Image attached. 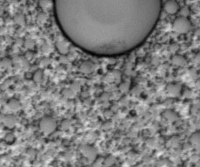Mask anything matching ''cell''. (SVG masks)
Returning a JSON list of instances; mask_svg holds the SVG:
<instances>
[{"label": "cell", "mask_w": 200, "mask_h": 167, "mask_svg": "<svg viewBox=\"0 0 200 167\" xmlns=\"http://www.w3.org/2000/svg\"><path fill=\"white\" fill-rule=\"evenodd\" d=\"M62 33L94 56L117 57L142 45L160 18L162 0H53Z\"/></svg>", "instance_id": "6da1fadb"}, {"label": "cell", "mask_w": 200, "mask_h": 167, "mask_svg": "<svg viewBox=\"0 0 200 167\" xmlns=\"http://www.w3.org/2000/svg\"><path fill=\"white\" fill-rule=\"evenodd\" d=\"M173 28L178 34H187L191 29V23L190 20L185 16L178 17L174 20L173 23Z\"/></svg>", "instance_id": "7a4b0ae2"}, {"label": "cell", "mask_w": 200, "mask_h": 167, "mask_svg": "<svg viewBox=\"0 0 200 167\" xmlns=\"http://www.w3.org/2000/svg\"><path fill=\"white\" fill-rule=\"evenodd\" d=\"M57 128L56 120L52 117H44L39 121V129L46 135L52 134Z\"/></svg>", "instance_id": "3957f363"}, {"label": "cell", "mask_w": 200, "mask_h": 167, "mask_svg": "<svg viewBox=\"0 0 200 167\" xmlns=\"http://www.w3.org/2000/svg\"><path fill=\"white\" fill-rule=\"evenodd\" d=\"M79 151L83 155V157L90 162H94L98 157L97 150L89 144H81L79 146Z\"/></svg>", "instance_id": "277c9868"}, {"label": "cell", "mask_w": 200, "mask_h": 167, "mask_svg": "<svg viewBox=\"0 0 200 167\" xmlns=\"http://www.w3.org/2000/svg\"><path fill=\"white\" fill-rule=\"evenodd\" d=\"M166 92L171 97H178L182 95V88L179 83H169L166 86Z\"/></svg>", "instance_id": "5b68a950"}, {"label": "cell", "mask_w": 200, "mask_h": 167, "mask_svg": "<svg viewBox=\"0 0 200 167\" xmlns=\"http://www.w3.org/2000/svg\"><path fill=\"white\" fill-rule=\"evenodd\" d=\"M179 4L175 0H168L164 4V10L168 14H175L179 11Z\"/></svg>", "instance_id": "8992f818"}, {"label": "cell", "mask_w": 200, "mask_h": 167, "mask_svg": "<svg viewBox=\"0 0 200 167\" xmlns=\"http://www.w3.org/2000/svg\"><path fill=\"white\" fill-rule=\"evenodd\" d=\"M190 143L198 152L200 153V132H196L190 136Z\"/></svg>", "instance_id": "52a82bcc"}, {"label": "cell", "mask_w": 200, "mask_h": 167, "mask_svg": "<svg viewBox=\"0 0 200 167\" xmlns=\"http://www.w3.org/2000/svg\"><path fill=\"white\" fill-rule=\"evenodd\" d=\"M21 105L20 101L15 98H12L6 103V108L11 111H19L21 109Z\"/></svg>", "instance_id": "ba28073f"}, {"label": "cell", "mask_w": 200, "mask_h": 167, "mask_svg": "<svg viewBox=\"0 0 200 167\" xmlns=\"http://www.w3.org/2000/svg\"><path fill=\"white\" fill-rule=\"evenodd\" d=\"M163 117L169 122H174V121L178 120V118H179L178 114L172 110H165L163 112Z\"/></svg>", "instance_id": "9c48e42d"}, {"label": "cell", "mask_w": 200, "mask_h": 167, "mask_svg": "<svg viewBox=\"0 0 200 167\" xmlns=\"http://www.w3.org/2000/svg\"><path fill=\"white\" fill-rule=\"evenodd\" d=\"M56 49L59 52V53L62 54V55H67L69 52L68 44L63 41H60L56 44Z\"/></svg>", "instance_id": "30bf717a"}, {"label": "cell", "mask_w": 200, "mask_h": 167, "mask_svg": "<svg viewBox=\"0 0 200 167\" xmlns=\"http://www.w3.org/2000/svg\"><path fill=\"white\" fill-rule=\"evenodd\" d=\"M3 123L4 124L5 126H7L8 128H12L16 126L17 124V120H16V118H14L13 116L12 115H7V116H4V119H3Z\"/></svg>", "instance_id": "8fae6325"}, {"label": "cell", "mask_w": 200, "mask_h": 167, "mask_svg": "<svg viewBox=\"0 0 200 167\" xmlns=\"http://www.w3.org/2000/svg\"><path fill=\"white\" fill-rule=\"evenodd\" d=\"M171 61H172V64L176 66H183L187 63L185 57L182 55H174L172 57Z\"/></svg>", "instance_id": "7c38bea8"}, {"label": "cell", "mask_w": 200, "mask_h": 167, "mask_svg": "<svg viewBox=\"0 0 200 167\" xmlns=\"http://www.w3.org/2000/svg\"><path fill=\"white\" fill-rule=\"evenodd\" d=\"M93 69H94V67H93V65L91 63V62H84L80 66H79V70H80V72L81 73H86V74H88V73H91L93 71Z\"/></svg>", "instance_id": "4fadbf2b"}, {"label": "cell", "mask_w": 200, "mask_h": 167, "mask_svg": "<svg viewBox=\"0 0 200 167\" xmlns=\"http://www.w3.org/2000/svg\"><path fill=\"white\" fill-rule=\"evenodd\" d=\"M32 80L34 81V82H37V83H40L42 81H43V78H44V73L41 70H38L37 72H35L33 74H32Z\"/></svg>", "instance_id": "5bb4252c"}, {"label": "cell", "mask_w": 200, "mask_h": 167, "mask_svg": "<svg viewBox=\"0 0 200 167\" xmlns=\"http://www.w3.org/2000/svg\"><path fill=\"white\" fill-rule=\"evenodd\" d=\"M12 65V62L10 58H3L0 61V66L4 69H10Z\"/></svg>", "instance_id": "9a60e30c"}, {"label": "cell", "mask_w": 200, "mask_h": 167, "mask_svg": "<svg viewBox=\"0 0 200 167\" xmlns=\"http://www.w3.org/2000/svg\"><path fill=\"white\" fill-rule=\"evenodd\" d=\"M75 92H73L72 91V89H70V88H68V89H63L62 90V95L67 97V98H72V97H75Z\"/></svg>", "instance_id": "2e32d148"}, {"label": "cell", "mask_w": 200, "mask_h": 167, "mask_svg": "<svg viewBox=\"0 0 200 167\" xmlns=\"http://www.w3.org/2000/svg\"><path fill=\"white\" fill-rule=\"evenodd\" d=\"M38 4L43 9H47L51 5V0H39Z\"/></svg>", "instance_id": "e0dca14e"}, {"label": "cell", "mask_w": 200, "mask_h": 167, "mask_svg": "<svg viewBox=\"0 0 200 167\" xmlns=\"http://www.w3.org/2000/svg\"><path fill=\"white\" fill-rule=\"evenodd\" d=\"M70 89H72V91H73V92L76 93V92L79 90V89H80L79 83H78V82H73V83H72V85L70 86Z\"/></svg>", "instance_id": "ac0fdd59"}, {"label": "cell", "mask_w": 200, "mask_h": 167, "mask_svg": "<svg viewBox=\"0 0 200 167\" xmlns=\"http://www.w3.org/2000/svg\"><path fill=\"white\" fill-rule=\"evenodd\" d=\"M25 58L28 60V61H29V60H31L32 58H33V57H34V53L31 52V51H29V52H27L26 53H25Z\"/></svg>", "instance_id": "d6986e66"}, {"label": "cell", "mask_w": 200, "mask_h": 167, "mask_svg": "<svg viewBox=\"0 0 200 167\" xmlns=\"http://www.w3.org/2000/svg\"><path fill=\"white\" fill-rule=\"evenodd\" d=\"M46 16L44 14V13H40L39 14V16L38 17V21H40V22H45L46 20Z\"/></svg>", "instance_id": "ffe728a7"}, {"label": "cell", "mask_w": 200, "mask_h": 167, "mask_svg": "<svg viewBox=\"0 0 200 167\" xmlns=\"http://www.w3.org/2000/svg\"><path fill=\"white\" fill-rule=\"evenodd\" d=\"M196 86H197L198 89H200V79H199V80L196 81Z\"/></svg>", "instance_id": "44dd1931"}, {"label": "cell", "mask_w": 200, "mask_h": 167, "mask_svg": "<svg viewBox=\"0 0 200 167\" xmlns=\"http://www.w3.org/2000/svg\"><path fill=\"white\" fill-rule=\"evenodd\" d=\"M4 115H0V123H3V119H4Z\"/></svg>", "instance_id": "7402d4cb"}]
</instances>
